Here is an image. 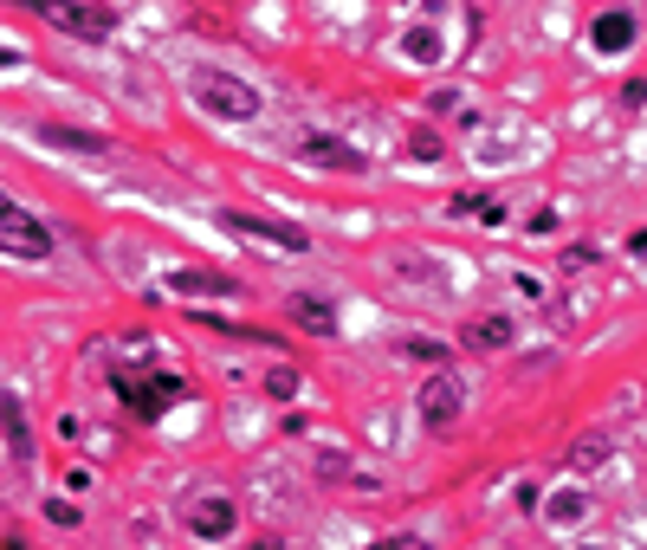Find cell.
Returning <instances> with one entry per match:
<instances>
[{
  "mask_svg": "<svg viewBox=\"0 0 647 550\" xmlns=\"http://www.w3.org/2000/svg\"><path fill=\"white\" fill-rule=\"evenodd\" d=\"M130 343V363L110 369V389L123 395V408H130L136 421H162L175 402H182V376H169V369L149 363V337H123Z\"/></svg>",
  "mask_w": 647,
  "mask_h": 550,
  "instance_id": "1",
  "label": "cell"
},
{
  "mask_svg": "<svg viewBox=\"0 0 647 550\" xmlns=\"http://www.w3.org/2000/svg\"><path fill=\"white\" fill-rule=\"evenodd\" d=\"M188 98H195V110L214 117V123H253L259 110H266L259 85H246V78H233V72H214V65L188 72Z\"/></svg>",
  "mask_w": 647,
  "mask_h": 550,
  "instance_id": "2",
  "label": "cell"
},
{
  "mask_svg": "<svg viewBox=\"0 0 647 550\" xmlns=\"http://www.w3.org/2000/svg\"><path fill=\"white\" fill-rule=\"evenodd\" d=\"M415 408H421V428H428V434H447L453 421L466 415V382L453 376V369H434V376L421 382V402Z\"/></svg>",
  "mask_w": 647,
  "mask_h": 550,
  "instance_id": "3",
  "label": "cell"
},
{
  "mask_svg": "<svg viewBox=\"0 0 647 550\" xmlns=\"http://www.w3.org/2000/svg\"><path fill=\"white\" fill-rule=\"evenodd\" d=\"M0 246H7V259H52V227L39 214H26L20 201H7L0 208Z\"/></svg>",
  "mask_w": 647,
  "mask_h": 550,
  "instance_id": "4",
  "label": "cell"
},
{
  "mask_svg": "<svg viewBox=\"0 0 647 550\" xmlns=\"http://www.w3.org/2000/svg\"><path fill=\"white\" fill-rule=\"evenodd\" d=\"M227 233H246V240H259V246H279V253H305V227H292V220H266V214H246V208H220L214 214Z\"/></svg>",
  "mask_w": 647,
  "mask_h": 550,
  "instance_id": "5",
  "label": "cell"
},
{
  "mask_svg": "<svg viewBox=\"0 0 647 550\" xmlns=\"http://www.w3.org/2000/svg\"><path fill=\"white\" fill-rule=\"evenodd\" d=\"M292 156L311 162V169H337V175H363V169H369L363 149L343 143V136H324V130H305V136L292 143Z\"/></svg>",
  "mask_w": 647,
  "mask_h": 550,
  "instance_id": "6",
  "label": "cell"
},
{
  "mask_svg": "<svg viewBox=\"0 0 647 550\" xmlns=\"http://www.w3.org/2000/svg\"><path fill=\"white\" fill-rule=\"evenodd\" d=\"M39 13H46L52 26H65V33H78V39H110L117 33V13L110 7H78V0H39Z\"/></svg>",
  "mask_w": 647,
  "mask_h": 550,
  "instance_id": "7",
  "label": "cell"
},
{
  "mask_svg": "<svg viewBox=\"0 0 647 550\" xmlns=\"http://www.w3.org/2000/svg\"><path fill=\"white\" fill-rule=\"evenodd\" d=\"M169 292H182V298H240V279L201 272V266H175V272H162V292H149V298H169Z\"/></svg>",
  "mask_w": 647,
  "mask_h": 550,
  "instance_id": "8",
  "label": "cell"
},
{
  "mask_svg": "<svg viewBox=\"0 0 647 550\" xmlns=\"http://www.w3.org/2000/svg\"><path fill=\"white\" fill-rule=\"evenodd\" d=\"M233 525H240L233 499H201V505H188V531H195L201 544H220V538H233Z\"/></svg>",
  "mask_w": 647,
  "mask_h": 550,
  "instance_id": "9",
  "label": "cell"
},
{
  "mask_svg": "<svg viewBox=\"0 0 647 550\" xmlns=\"http://www.w3.org/2000/svg\"><path fill=\"white\" fill-rule=\"evenodd\" d=\"M285 311H292V324H298V330H311V337H337V311H330L324 298L292 292V298H285Z\"/></svg>",
  "mask_w": 647,
  "mask_h": 550,
  "instance_id": "10",
  "label": "cell"
},
{
  "mask_svg": "<svg viewBox=\"0 0 647 550\" xmlns=\"http://www.w3.org/2000/svg\"><path fill=\"white\" fill-rule=\"evenodd\" d=\"M589 39H596V52H628V46H635V13H622V7L596 13Z\"/></svg>",
  "mask_w": 647,
  "mask_h": 550,
  "instance_id": "11",
  "label": "cell"
},
{
  "mask_svg": "<svg viewBox=\"0 0 647 550\" xmlns=\"http://www.w3.org/2000/svg\"><path fill=\"white\" fill-rule=\"evenodd\" d=\"M0 428H7V453H13V460H33V428H26V408H20V395H0Z\"/></svg>",
  "mask_w": 647,
  "mask_h": 550,
  "instance_id": "12",
  "label": "cell"
},
{
  "mask_svg": "<svg viewBox=\"0 0 647 550\" xmlns=\"http://www.w3.org/2000/svg\"><path fill=\"white\" fill-rule=\"evenodd\" d=\"M39 143L46 149H72V156H104V136H91V130H72V123H39Z\"/></svg>",
  "mask_w": 647,
  "mask_h": 550,
  "instance_id": "13",
  "label": "cell"
},
{
  "mask_svg": "<svg viewBox=\"0 0 647 550\" xmlns=\"http://www.w3.org/2000/svg\"><path fill=\"white\" fill-rule=\"evenodd\" d=\"M512 337H518L512 318H473V324L460 330V343H473V350H505Z\"/></svg>",
  "mask_w": 647,
  "mask_h": 550,
  "instance_id": "14",
  "label": "cell"
},
{
  "mask_svg": "<svg viewBox=\"0 0 647 550\" xmlns=\"http://www.w3.org/2000/svg\"><path fill=\"white\" fill-rule=\"evenodd\" d=\"M402 52H408L415 65H434L447 46H440V33H434V26H408V33H402Z\"/></svg>",
  "mask_w": 647,
  "mask_h": 550,
  "instance_id": "15",
  "label": "cell"
},
{
  "mask_svg": "<svg viewBox=\"0 0 647 550\" xmlns=\"http://www.w3.org/2000/svg\"><path fill=\"white\" fill-rule=\"evenodd\" d=\"M583 505H589V499H583V492H576V486H570V492H550L544 518H550V525H557V531H570L576 518H583Z\"/></svg>",
  "mask_w": 647,
  "mask_h": 550,
  "instance_id": "16",
  "label": "cell"
},
{
  "mask_svg": "<svg viewBox=\"0 0 647 550\" xmlns=\"http://www.w3.org/2000/svg\"><path fill=\"white\" fill-rule=\"evenodd\" d=\"M208 330H220V337H240V343H272L266 330H253V324H233V318H214V311H195Z\"/></svg>",
  "mask_w": 647,
  "mask_h": 550,
  "instance_id": "17",
  "label": "cell"
},
{
  "mask_svg": "<svg viewBox=\"0 0 647 550\" xmlns=\"http://www.w3.org/2000/svg\"><path fill=\"white\" fill-rule=\"evenodd\" d=\"M602 460H609V440H602V434H589V440H576V447H570L576 473H589V466H602Z\"/></svg>",
  "mask_w": 647,
  "mask_h": 550,
  "instance_id": "18",
  "label": "cell"
},
{
  "mask_svg": "<svg viewBox=\"0 0 647 550\" xmlns=\"http://www.w3.org/2000/svg\"><path fill=\"white\" fill-rule=\"evenodd\" d=\"M266 395H272V402H292V395H298V369L292 363L266 369Z\"/></svg>",
  "mask_w": 647,
  "mask_h": 550,
  "instance_id": "19",
  "label": "cell"
},
{
  "mask_svg": "<svg viewBox=\"0 0 647 550\" xmlns=\"http://www.w3.org/2000/svg\"><path fill=\"white\" fill-rule=\"evenodd\" d=\"M402 356H415V363H447V343H434V337H402Z\"/></svg>",
  "mask_w": 647,
  "mask_h": 550,
  "instance_id": "20",
  "label": "cell"
},
{
  "mask_svg": "<svg viewBox=\"0 0 647 550\" xmlns=\"http://www.w3.org/2000/svg\"><path fill=\"white\" fill-rule=\"evenodd\" d=\"M408 156H415V162H434L440 156V136L434 130H415V136H408Z\"/></svg>",
  "mask_w": 647,
  "mask_h": 550,
  "instance_id": "21",
  "label": "cell"
},
{
  "mask_svg": "<svg viewBox=\"0 0 647 550\" xmlns=\"http://www.w3.org/2000/svg\"><path fill=\"white\" fill-rule=\"evenodd\" d=\"M343 473H350V460H343L337 447H324L318 453V479H343Z\"/></svg>",
  "mask_w": 647,
  "mask_h": 550,
  "instance_id": "22",
  "label": "cell"
},
{
  "mask_svg": "<svg viewBox=\"0 0 647 550\" xmlns=\"http://www.w3.org/2000/svg\"><path fill=\"white\" fill-rule=\"evenodd\" d=\"M369 550H428V544H421L415 531H395V538H376V544H369Z\"/></svg>",
  "mask_w": 647,
  "mask_h": 550,
  "instance_id": "23",
  "label": "cell"
},
{
  "mask_svg": "<svg viewBox=\"0 0 647 550\" xmlns=\"http://www.w3.org/2000/svg\"><path fill=\"white\" fill-rule=\"evenodd\" d=\"M596 259V246H563V272H583Z\"/></svg>",
  "mask_w": 647,
  "mask_h": 550,
  "instance_id": "24",
  "label": "cell"
},
{
  "mask_svg": "<svg viewBox=\"0 0 647 550\" xmlns=\"http://www.w3.org/2000/svg\"><path fill=\"white\" fill-rule=\"evenodd\" d=\"M622 104H628V110L647 104V78H628V85H622Z\"/></svg>",
  "mask_w": 647,
  "mask_h": 550,
  "instance_id": "25",
  "label": "cell"
},
{
  "mask_svg": "<svg viewBox=\"0 0 647 550\" xmlns=\"http://www.w3.org/2000/svg\"><path fill=\"white\" fill-rule=\"evenodd\" d=\"M46 518H52V525H78V505H65V499H52V505H46Z\"/></svg>",
  "mask_w": 647,
  "mask_h": 550,
  "instance_id": "26",
  "label": "cell"
},
{
  "mask_svg": "<svg viewBox=\"0 0 647 550\" xmlns=\"http://www.w3.org/2000/svg\"><path fill=\"white\" fill-rule=\"evenodd\" d=\"M246 550H285L279 538H259V544H246Z\"/></svg>",
  "mask_w": 647,
  "mask_h": 550,
  "instance_id": "27",
  "label": "cell"
},
{
  "mask_svg": "<svg viewBox=\"0 0 647 550\" xmlns=\"http://www.w3.org/2000/svg\"><path fill=\"white\" fill-rule=\"evenodd\" d=\"M7 550H26V544H20V538H7Z\"/></svg>",
  "mask_w": 647,
  "mask_h": 550,
  "instance_id": "28",
  "label": "cell"
},
{
  "mask_svg": "<svg viewBox=\"0 0 647 550\" xmlns=\"http://www.w3.org/2000/svg\"><path fill=\"white\" fill-rule=\"evenodd\" d=\"M576 550H602V544H576Z\"/></svg>",
  "mask_w": 647,
  "mask_h": 550,
  "instance_id": "29",
  "label": "cell"
}]
</instances>
